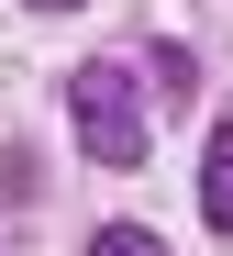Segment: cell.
<instances>
[{"label":"cell","mask_w":233,"mask_h":256,"mask_svg":"<svg viewBox=\"0 0 233 256\" xmlns=\"http://www.w3.org/2000/svg\"><path fill=\"white\" fill-rule=\"evenodd\" d=\"M200 212L233 223V122H211V145H200Z\"/></svg>","instance_id":"obj_2"},{"label":"cell","mask_w":233,"mask_h":256,"mask_svg":"<svg viewBox=\"0 0 233 256\" xmlns=\"http://www.w3.org/2000/svg\"><path fill=\"white\" fill-rule=\"evenodd\" d=\"M33 12H78V0H33Z\"/></svg>","instance_id":"obj_4"},{"label":"cell","mask_w":233,"mask_h":256,"mask_svg":"<svg viewBox=\"0 0 233 256\" xmlns=\"http://www.w3.org/2000/svg\"><path fill=\"white\" fill-rule=\"evenodd\" d=\"M67 112H78L89 167H145V100H133V67L122 56H89L67 78Z\"/></svg>","instance_id":"obj_1"},{"label":"cell","mask_w":233,"mask_h":256,"mask_svg":"<svg viewBox=\"0 0 233 256\" xmlns=\"http://www.w3.org/2000/svg\"><path fill=\"white\" fill-rule=\"evenodd\" d=\"M89 256H167L145 223H100V234H89Z\"/></svg>","instance_id":"obj_3"}]
</instances>
